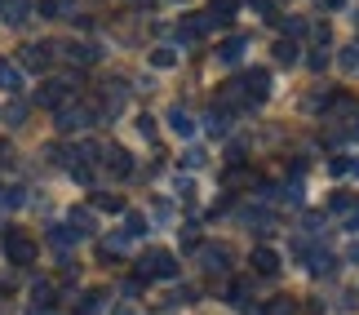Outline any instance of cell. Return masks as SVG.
<instances>
[{
  "mask_svg": "<svg viewBox=\"0 0 359 315\" xmlns=\"http://www.w3.org/2000/svg\"><path fill=\"white\" fill-rule=\"evenodd\" d=\"M169 129L182 133V138H191V133H196V120L187 116V107H169Z\"/></svg>",
  "mask_w": 359,
  "mask_h": 315,
  "instance_id": "obj_17",
  "label": "cell"
},
{
  "mask_svg": "<svg viewBox=\"0 0 359 315\" xmlns=\"http://www.w3.org/2000/svg\"><path fill=\"white\" fill-rule=\"evenodd\" d=\"M355 138H359V125H355Z\"/></svg>",
  "mask_w": 359,
  "mask_h": 315,
  "instance_id": "obj_44",
  "label": "cell"
},
{
  "mask_svg": "<svg viewBox=\"0 0 359 315\" xmlns=\"http://www.w3.org/2000/svg\"><path fill=\"white\" fill-rule=\"evenodd\" d=\"M147 236V217L142 213H124V240H137Z\"/></svg>",
  "mask_w": 359,
  "mask_h": 315,
  "instance_id": "obj_22",
  "label": "cell"
},
{
  "mask_svg": "<svg viewBox=\"0 0 359 315\" xmlns=\"http://www.w3.org/2000/svg\"><path fill=\"white\" fill-rule=\"evenodd\" d=\"M93 209H102V213H120V209H124V200L111 196V191H93Z\"/></svg>",
  "mask_w": 359,
  "mask_h": 315,
  "instance_id": "obj_20",
  "label": "cell"
},
{
  "mask_svg": "<svg viewBox=\"0 0 359 315\" xmlns=\"http://www.w3.org/2000/svg\"><path fill=\"white\" fill-rule=\"evenodd\" d=\"M67 222H72L76 236H93V213L89 209H72V213H67Z\"/></svg>",
  "mask_w": 359,
  "mask_h": 315,
  "instance_id": "obj_19",
  "label": "cell"
},
{
  "mask_svg": "<svg viewBox=\"0 0 359 315\" xmlns=\"http://www.w3.org/2000/svg\"><path fill=\"white\" fill-rule=\"evenodd\" d=\"M213 32V18L209 13H196V18H182V27H177V40H191L196 45L200 36H209Z\"/></svg>",
  "mask_w": 359,
  "mask_h": 315,
  "instance_id": "obj_10",
  "label": "cell"
},
{
  "mask_svg": "<svg viewBox=\"0 0 359 315\" xmlns=\"http://www.w3.org/2000/svg\"><path fill=\"white\" fill-rule=\"evenodd\" d=\"M67 9H72L67 0H40V13H45V18H62Z\"/></svg>",
  "mask_w": 359,
  "mask_h": 315,
  "instance_id": "obj_28",
  "label": "cell"
},
{
  "mask_svg": "<svg viewBox=\"0 0 359 315\" xmlns=\"http://www.w3.org/2000/svg\"><path fill=\"white\" fill-rule=\"evenodd\" d=\"M293 249H297V257H302V267H306L311 276H328V271L337 267V257L328 253V249H320V244H311V240H297Z\"/></svg>",
  "mask_w": 359,
  "mask_h": 315,
  "instance_id": "obj_2",
  "label": "cell"
},
{
  "mask_svg": "<svg viewBox=\"0 0 359 315\" xmlns=\"http://www.w3.org/2000/svg\"><path fill=\"white\" fill-rule=\"evenodd\" d=\"M124 244H129L124 236H111V240H102V244H98V257H102V262H111V257H120V253H124Z\"/></svg>",
  "mask_w": 359,
  "mask_h": 315,
  "instance_id": "obj_24",
  "label": "cell"
},
{
  "mask_svg": "<svg viewBox=\"0 0 359 315\" xmlns=\"http://www.w3.org/2000/svg\"><path fill=\"white\" fill-rule=\"evenodd\" d=\"M173 62H177L173 49H156V53H151V67H173Z\"/></svg>",
  "mask_w": 359,
  "mask_h": 315,
  "instance_id": "obj_33",
  "label": "cell"
},
{
  "mask_svg": "<svg viewBox=\"0 0 359 315\" xmlns=\"http://www.w3.org/2000/svg\"><path fill=\"white\" fill-rule=\"evenodd\" d=\"M236 85L244 89V98H248V107H257V102H266V93H271V76L262 72V67H253V72H244Z\"/></svg>",
  "mask_w": 359,
  "mask_h": 315,
  "instance_id": "obj_5",
  "label": "cell"
},
{
  "mask_svg": "<svg viewBox=\"0 0 359 315\" xmlns=\"http://www.w3.org/2000/svg\"><path fill=\"white\" fill-rule=\"evenodd\" d=\"M137 280H177V257L169 249H151L137 262Z\"/></svg>",
  "mask_w": 359,
  "mask_h": 315,
  "instance_id": "obj_1",
  "label": "cell"
},
{
  "mask_svg": "<svg viewBox=\"0 0 359 315\" xmlns=\"http://www.w3.org/2000/svg\"><path fill=\"white\" fill-rule=\"evenodd\" d=\"M341 72H359V45L341 49Z\"/></svg>",
  "mask_w": 359,
  "mask_h": 315,
  "instance_id": "obj_32",
  "label": "cell"
},
{
  "mask_svg": "<svg viewBox=\"0 0 359 315\" xmlns=\"http://www.w3.org/2000/svg\"><path fill=\"white\" fill-rule=\"evenodd\" d=\"M284 32L288 36H302V32H306V22H302V18H284Z\"/></svg>",
  "mask_w": 359,
  "mask_h": 315,
  "instance_id": "obj_37",
  "label": "cell"
},
{
  "mask_svg": "<svg viewBox=\"0 0 359 315\" xmlns=\"http://www.w3.org/2000/svg\"><path fill=\"white\" fill-rule=\"evenodd\" d=\"M236 9H240V0H209V18H213V27L231 22V18H236Z\"/></svg>",
  "mask_w": 359,
  "mask_h": 315,
  "instance_id": "obj_15",
  "label": "cell"
},
{
  "mask_svg": "<svg viewBox=\"0 0 359 315\" xmlns=\"http://www.w3.org/2000/svg\"><path fill=\"white\" fill-rule=\"evenodd\" d=\"M346 262H359V240H355L351 249H346Z\"/></svg>",
  "mask_w": 359,
  "mask_h": 315,
  "instance_id": "obj_40",
  "label": "cell"
},
{
  "mask_svg": "<svg viewBox=\"0 0 359 315\" xmlns=\"http://www.w3.org/2000/svg\"><path fill=\"white\" fill-rule=\"evenodd\" d=\"M53 125H58V133H80V129L98 125V107H62Z\"/></svg>",
  "mask_w": 359,
  "mask_h": 315,
  "instance_id": "obj_3",
  "label": "cell"
},
{
  "mask_svg": "<svg viewBox=\"0 0 359 315\" xmlns=\"http://www.w3.org/2000/svg\"><path fill=\"white\" fill-rule=\"evenodd\" d=\"M200 267L204 271H209V276H226V271H231V249H226V244H200Z\"/></svg>",
  "mask_w": 359,
  "mask_h": 315,
  "instance_id": "obj_6",
  "label": "cell"
},
{
  "mask_svg": "<svg viewBox=\"0 0 359 315\" xmlns=\"http://www.w3.org/2000/svg\"><path fill=\"white\" fill-rule=\"evenodd\" d=\"M0 5H5V0H0Z\"/></svg>",
  "mask_w": 359,
  "mask_h": 315,
  "instance_id": "obj_45",
  "label": "cell"
},
{
  "mask_svg": "<svg viewBox=\"0 0 359 315\" xmlns=\"http://www.w3.org/2000/svg\"><path fill=\"white\" fill-rule=\"evenodd\" d=\"M116 315H133V307H116Z\"/></svg>",
  "mask_w": 359,
  "mask_h": 315,
  "instance_id": "obj_41",
  "label": "cell"
},
{
  "mask_svg": "<svg viewBox=\"0 0 359 315\" xmlns=\"http://www.w3.org/2000/svg\"><path fill=\"white\" fill-rule=\"evenodd\" d=\"M324 67H328V53L315 49V53H311V72H324Z\"/></svg>",
  "mask_w": 359,
  "mask_h": 315,
  "instance_id": "obj_36",
  "label": "cell"
},
{
  "mask_svg": "<svg viewBox=\"0 0 359 315\" xmlns=\"http://www.w3.org/2000/svg\"><path fill=\"white\" fill-rule=\"evenodd\" d=\"M262 315H302V311H297V302H293V297H271Z\"/></svg>",
  "mask_w": 359,
  "mask_h": 315,
  "instance_id": "obj_25",
  "label": "cell"
},
{
  "mask_svg": "<svg viewBox=\"0 0 359 315\" xmlns=\"http://www.w3.org/2000/svg\"><path fill=\"white\" fill-rule=\"evenodd\" d=\"M324 5H328V9H337V5H341V0H324Z\"/></svg>",
  "mask_w": 359,
  "mask_h": 315,
  "instance_id": "obj_42",
  "label": "cell"
},
{
  "mask_svg": "<svg viewBox=\"0 0 359 315\" xmlns=\"http://www.w3.org/2000/svg\"><path fill=\"white\" fill-rule=\"evenodd\" d=\"M0 89H5V93H18L22 89V72L9 58H0Z\"/></svg>",
  "mask_w": 359,
  "mask_h": 315,
  "instance_id": "obj_16",
  "label": "cell"
},
{
  "mask_svg": "<svg viewBox=\"0 0 359 315\" xmlns=\"http://www.w3.org/2000/svg\"><path fill=\"white\" fill-rule=\"evenodd\" d=\"M341 222H346V231H359V200L346 209V217H341Z\"/></svg>",
  "mask_w": 359,
  "mask_h": 315,
  "instance_id": "obj_35",
  "label": "cell"
},
{
  "mask_svg": "<svg viewBox=\"0 0 359 315\" xmlns=\"http://www.w3.org/2000/svg\"><path fill=\"white\" fill-rule=\"evenodd\" d=\"M253 271L257 276H275V271H280V253L266 249V244H257L253 249Z\"/></svg>",
  "mask_w": 359,
  "mask_h": 315,
  "instance_id": "obj_12",
  "label": "cell"
},
{
  "mask_svg": "<svg viewBox=\"0 0 359 315\" xmlns=\"http://www.w3.org/2000/svg\"><path fill=\"white\" fill-rule=\"evenodd\" d=\"M5 13H0V18H5L9 27H22L27 18H32V0H5V5H0Z\"/></svg>",
  "mask_w": 359,
  "mask_h": 315,
  "instance_id": "obj_13",
  "label": "cell"
},
{
  "mask_svg": "<svg viewBox=\"0 0 359 315\" xmlns=\"http://www.w3.org/2000/svg\"><path fill=\"white\" fill-rule=\"evenodd\" d=\"M18 62L27 67V72H49V62H53V45H22Z\"/></svg>",
  "mask_w": 359,
  "mask_h": 315,
  "instance_id": "obj_9",
  "label": "cell"
},
{
  "mask_svg": "<svg viewBox=\"0 0 359 315\" xmlns=\"http://www.w3.org/2000/svg\"><path fill=\"white\" fill-rule=\"evenodd\" d=\"M62 58H72V62H98L102 58V49H93V45H62Z\"/></svg>",
  "mask_w": 359,
  "mask_h": 315,
  "instance_id": "obj_18",
  "label": "cell"
},
{
  "mask_svg": "<svg viewBox=\"0 0 359 315\" xmlns=\"http://www.w3.org/2000/svg\"><path fill=\"white\" fill-rule=\"evenodd\" d=\"M244 49H248V36H231V40H222V49H217V58H222L226 67H236V62L244 58Z\"/></svg>",
  "mask_w": 359,
  "mask_h": 315,
  "instance_id": "obj_14",
  "label": "cell"
},
{
  "mask_svg": "<svg viewBox=\"0 0 359 315\" xmlns=\"http://www.w3.org/2000/svg\"><path fill=\"white\" fill-rule=\"evenodd\" d=\"M5 253H9V262H18V267H27V262H36L40 244H36L32 236H22V231H9V236H5Z\"/></svg>",
  "mask_w": 359,
  "mask_h": 315,
  "instance_id": "obj_4",
  "label": "cell"
},
{
  "mask_svg": "<svg viewBox=\"0 0 359 315\" xmlns=\"http://www.w3.org/2000/svg\"><path fill=\"white\" fill-rule=\"evenodd\" d=\"M102 156H107L102 164H107V169H111L116 177H129V173H133V156H129V152H124V147H107V152H102Z\"/></svg>",
  "mask_w": 359,
  "mask_h": 315,
  "instance_id": "obj_11",
  "label": "cell"
},
{
  "mask_svg": "<svg viewBox=\"0 0 359 315\" xmlns=\"http://www.w3.org/2000/svg\"><path fill=\"white\" fill-rule=\"evenodd\" d=\"M22 116H27V107L13 102V107H9V125H22Z\"/></svg>",
  "mask_w": 359,
  "mask_h": 315,
  "instance_id": "obj_38",
  "label": "cell"
},
{
  "mask_svg": "<svg viewBox=\"0 0 359 315\" xmlns=\"http://www.w3.org/2000/svg\"><path fill=\"white\" fill-rule=\"evenodd\" d=\"M182 164H187V169H200L204 156H200V152H187V156H182Z\"/></svg>",
  "mask_w": 359,
  "mask_h": 315,
  "instance_id": "obj_39",
  "label": "cell"
},
{
  "mask_svg": "<svg viewBox=\"0 0 359 315\" xmlns=\"http://www.w3.org/2000/svg\"><path fill=\"white\" fill-rule=\"evenodd\" d=\"M67 98H72V80H49V85H40V93H36V102L53 107V112H62Z\"/></svg>",
  "mask_w": 359,
  "mask_h": 315,
  "instance_id": "obj_8",
  "label": "cell"
},
{
  "mask_svg": "<svg viewBox=\"0 0 359 315\" xmlns=\"http://www.w3.org/2000/svg\"><path fill=\"white\" fill-rule=\"evenodd\" d=\"M124 102H129V89H124V80H111V85L102 89V102H98V120H116Z\"/></svg>",
  "mask_w": 359,
  "mask_h": 315,
  "instance_id": "obj_7",
  "label": "cell"
},
{
  "mask_svg": "<svg viewBox=\"0 0 359 315\" xmlns=\"http://www.w3.org/2000/svg\"><path fill=\"white\" fill-rule=\"evenodd\" d=\"M248 297H253V289H248V284L240 280L236 289H231V302H236V307H248Z\"/></svg>",
  "mask_w": 359,
  "mask_h": 315,
  "instance_id": "obj_34",
  "label": "cell"
},
{
  "mask_svg": "<svg viewBox=\"0 0 359 315\" xmlns=\"http://www.w3.org/2000/svg\"><path fill=\"white\" fill-rule=\"evenodd\" d=\"M240 222H244L248 231H271V213H257V209H244V213H240Z\"/></svg>",
  "mask_w": 359,
  "mask_h": 315,
  "instance_id": "obj_21",
  "label": "cell"
},
{
  "mask_svg": "<svg viewBox=\"0 0 359 315\" xmlns=\"http://www.w3.org/2000/svg\"><path fill=\"white\" fill-rule=\"evenodd\" d=\"M355 204V196H333L328 200V213H337V217H346V209Z\"/></svg>",
  "mask_w": 359,
  "mask_h": 315,
  "instance_id": "obj_31",
  "label": "cell"
},
{
  "mask_svg": "<svg viewBox=\"0 0 359 315\" xmlns=\"http://www.w3.org/2000/svg\"><path fill=\"white\" fill-rule=\"evenodd\" d=\"M5 152H9V147H5V142H0V160H5Z\"/></svg>",
  "mask_w": 359,
  "mask_h": 315,
  "instance_id": "obj_43",
  "label": "cell"
},
{
  "mask_svg": "<svg viewBox=\"0 0 359 315\" xmlns=\"http://www.w3.org/2000/svg\"><path fill=\"white\" fill-rule=\"evenodd\" d=\"M18 204H22L18 187H0V209H18Z\"/></svg>",
  "mask_w": 359,
  "mask_h": 315,
  "instance_id": "obj_27",
  "label": "cell"
},
{
  "mask_svg": "<svg viewBox=\"0 0 359 315\" xmlns=\"http://www.w3.org/2000/svg\"><path fill=\"white\" fill-rule=\"evenodd\" d=\"M72 240H76V231L72 227H49V244H53V249H72Z\"/></svg>",
  "mask_w": 359,
  "mask_h": 315,
  "instance_id": "obj_23",
  "label": "cell"
},
{
  "mask_svg": "<svg viewBox=\"0 0 359 315\" xmlns=\"http://www.w3.org/2000/svg\"><path fill=\"white\" fill-rule=\"evenodd\" d=\"M209 129H213V133H226V129H231V112L213 107V112H209Z\"/></svg>",
  "mask_w": 359,
  "mask_h": 315,
  "instance_id": "obj_26",
  "label": "cell"
},
{
  "mask_svg": "<svg viewBox=\"0 0 359 315\" xmlns=\"http://www.w3.org/2000/svg\"><path fill=\"white\" fill-rule=\"evenodd\" d=\"M275 58H280V62H297V45H293V40H280V45H275Z\"/></svg>",
  "mask_w": 359,
  "mask_h": 315,
  "instance_id": "obj_29",
  "label": "cell"
},
{
  "mask_svg": "<svg viewBox=\"0 0 359 315\" xmlns=\"http://www.w3.org/2000/svg\"><path fill=\"white\" fill-rule=\"evenodd\" d=\"M102 311V293H89V297H80V315H98Z\"/></svg>",
  "mask_w": 359,
  "mask_h": 315,
  "instance_id": "obj_30",
  "label": "cell"
}]
</instances>
